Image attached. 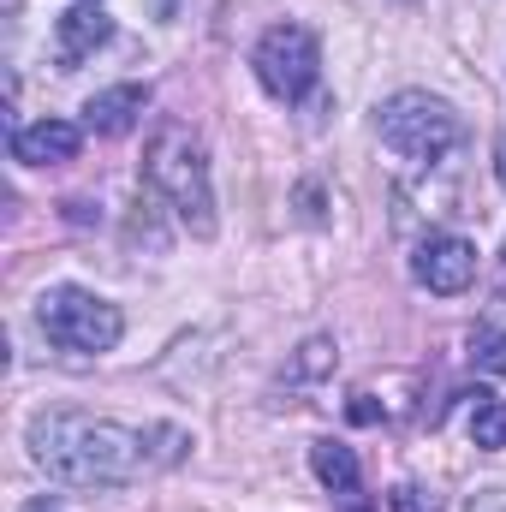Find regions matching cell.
I'll use <instances>...</instances> for the list:
<instances>
[{"label": "cell", "mask_w": 506, "mask_h": 512, "mask_svg": "<svg viewBox=\"0 0 506 512\" xmlns=\"http://www.w3.org/2000/svg\"><path fill=\"white\" fill-rule=\"evenodd\" d=\"M495 173H501V185H506V143H501V167H495Z\"/></svg>", "instance_id": "18"}, {"label": "cell", "mask_w": 506, "mask_h": 512, "mask_svg": "<svg viewBox=\"0 0 506 512\" xmlns=\"http://www.w3.org/2000/svg\"><path fill=\"white\" fill-rule=\"evenodd\" d=\"M352 417H358V423H376V405H370V393H358V399H352Z\"/></svg>", "instance_id": "16"}, {"label": "cell", "mask_w": 506, "mask_h": 512, "mask_svg": "<svg viewBox=\"0 0 506 512\" xmlns=\"http://www.w3.org/2000/svg\"><path fill=\"white\" fill-rule=\"evenodd\" d=\"M465 512H506V489H501V483L471 489V495H465Z\"/></svg>", "instance_id": "15"}, {"label": "cell", "mask_w": 506, "mask_h": 512, "mask_svg": "<svg viewBox=\"0 0 506 512\" xmlns=\"http://www.w3.org/2000/svg\"><path fill=\"white\" fill-rule=\"evenodd\" d=\"M90 6H96V0H90Z\"/></svg>", "instance_id": "19"}, {"label": "cell", "mask_w": 506, "mask_h": 512, "mask_svg": "<svg viewBox=\"0 0 506 512\" xmlns=\"http://www.w3.org/2000/svg\"><path fill=\"white\" fill-rule=\"evenodd\" d=\"M108 36H114V18L102 12V6H90V0H78L72 12H60L54 18V54H60V66L72 72V66H84L96 48H108Z\"/></svg>", "instance_id": "7"}, {"label": "cell", "mask_w": 506, "mask_h": 512, "mask_svg": "<svg viewBox=\"0 0 506 512\" xmlns=\"http://www.w3.org/2000/svg\"><path fill=\"white\" fill-rule=\"evenodd\" d=\"M411 280L435 298H453L477 280V245L459 239V233H429L417 251H411Z\"/></svg>", "instance_id": "6"}, {"label": "cell", "mask_w": 506, "mask_h": 512, "mask_svg": "<svg viewBox=\"0 0 506 512\" xmlns=\"http://www.w3.org/2000/svg\"><path fill=\"white\" fill-rule=\"evenodd\" d=\"M36 328L60 346V352H114L120 334H126V316L120 304H108L102 292H84V286H48L36 298Z\"/></svg>", "instance_id": "4"}, {"label": "cell", "mask_w": 506, "mask_h": 512, "mask_svg": "<svg viewBox=\"0 0 506 512\" xmlns=\"http://www.w3.org/2000/svg\"><path fill=\"white\" fill-rule=\"evenodd\" d=\"M376 131H381V143H387L399 161H411V167H435V161H447V155L465 143L459 108L441 102V96H429V90H399V96H387L381 114H376Z\"/></svg>", "instance_id": "3"}, {"label": "cell", "mask_w": 506, "mask_h": 512, "mask_svg": "<svg viewBox=\"0 0 506 512\" xmlns=\"http://www.w3.org/2000/svg\"><path fill=\"white\" fill-rule=\"evenodd\" d=\"M465 429H471V441H477L483 453H501L506 447V399L501 393L477 387V393H471V417H465Z\"/></svg>", "instance_id": "11"}, {"label": "cell", "mask_w": 506, "mask_h": 512, "mask_svg": "<svg viewBox=\"0 0 506 512\" xmlns=\"http://www.w3.org/2000/svg\"><path fill=\"white\" fill-rule=\"evenodd\" d=\"M18 512H66V507H60L54 495H42V501H24V507H18Z\"/></svg>", "instance_id": "17"}, {"label": "cell", "mask_w": 506, "mask_h": 512, "mask_svg": "<svg viewBox=\"0 0 506 512\" xmlns=\"http://www.w3.org/2000/svg\"><path fill=\"white\" fill-rule=\"evenodd\" d=\"M251 72L256 84L274 96V102H304L322 78V48H316V30L310 24H268L251 48Z\"/></svg>", "instance_id": "5"}, {"label": "cell", "mask_w": 506, "mask_h": 512, "mask_svg": "<svg viewBox=\"0 0 506 512\" xmlns=\"http://www.w3.org/2000/svg\"><path fill=\"white\" fill-rule=\"evenodd\" d=\"M387 512H435V501H429L417 483H399V489L387 495Z\"/></svg>", "instance_id": "14"}, {"label": "cell", "mask_w": 506, "mask_h": 512, "mask_svg": "<svg viewBox=\"0 0 506 512\" xmlns=\"http://www.w3.org/2000/svg\"><path fill=\"white\" fill-rule=\"evenodd\" d=\"M143 179L155 197H167V209L179 215L185 233L209 239L215 233V185H209V155H203V137L179 120H161L149 131V149H143Z\"/></svg>", "instance_id": "2"}, {"label": "cell", "mask_w": 506, "mask_h": 512, "mask_svg": "<svg viewBox=\"0 0 506 512\" xmlns=\"http://www.w3.org/2000/svg\"><path fill=\"white\" fill-rule=\"evenodd\" d=\"M322 370H334V340H328V334L304 340V352H298V364H292V382H304V376H322Z\"/></svg>", "instance_id": "12"}, {"label": "cell", "mask_w": 506, "mask_h": 512, "mask_svg": "<svg viewBox=\"0 0 506 512\" xmlns=\"http://www.w3.org/2000/svg\"><path fill=\"white\" fill-rule=\"evenodd\" d=\"M78 149H84V126H72V120H36V126L12 131V155L24 167H66V161H78Z\"/></svg>", "instance_id": "8"}, {"label": "cell", "mask_w": 506, "mask_h": 512, "mask_svg": "<svg viewBox=\"0 0 506 512\" xmlns=\"http://www.w3.org/2000/svg\"><path fill=\"white\" fill-rule=\"evenodd\" d=\"M149 108V90L143 84H114V90H96L84 102V126L96 137H120V131L137 126V114Z\"/></svg>", "instance_id": "9"}, {"label": "cell", "mask_w": 506, "mask_h": 512, "mask_svg": "<svg viewBox=\"0 0 506 512\" xmlns=\"http://www.w3.org/2000/svg\"><path fill=\"white\" fill-rule=\"evenodd\" d=\"M310 471L322 477V489L358 495V453H352L346 441H316V447H310Z\"/></svg>", "instance_id": "10"}, {"label": "cell", "mask_w": 506, "mask_h": 512, "mask_svg": "<svg viewBox=\"0 0 506 512\" xmlns=\"http://www.w3.org/2000/svg\"><path fill=\"white\" fill-rule=\"evenodd\" d=\"M471 358H477L483 370H495V376H506V328H483V334L471 340Z\"/></svg>", "instance_id": "13"}, {"label": "cell", "mask_w": 506, "mask_h": 512, "mask_svg": "<svg viewBox=\"0 0 506 512\" xmlns=\"http://www.w3.org/2000/svg\"><path fill=\"white\" fill-rule=\"evenodd\" d=\"M149 441L155 435L126 429L114 417H96V411H36L24 429L30 465L66 489H120L131 477H143Z\"/></svg>", "instance_id": "1"}]
</instances>
